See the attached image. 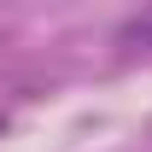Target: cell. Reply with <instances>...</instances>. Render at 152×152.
<instances>
[{"mask_svg":"<svg viewBox=\"0 0 152 152\" xmlns=\"http://www.w3.org/2000/svg\"><path fill=\"white\" fill-rule=\"evenodd\" d=\"M117 47H152V6L117 23Z\"/></svg>","mask_w":152,"mask_h":152,"instance_id":"1","label":"cell"}]
</instances>
